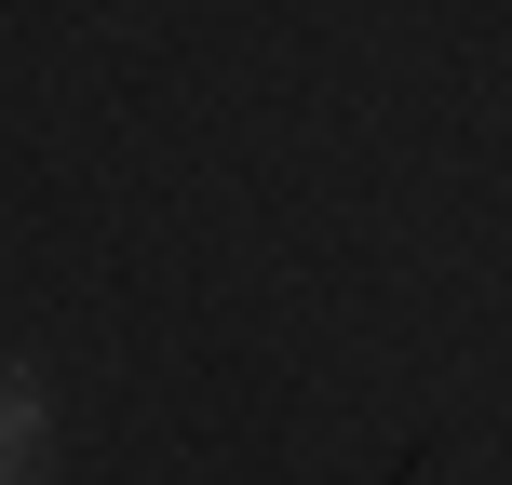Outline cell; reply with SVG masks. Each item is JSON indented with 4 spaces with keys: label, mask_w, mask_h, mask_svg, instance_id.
<instances>
[{
    "label": "cell",
    "mask_w": 512,
    "mask_h": 485,
    "mask_svg": "<svg viewBox=\"0 0 512 485\" xmlns=\"http://www.w3.org/2000/svg\"><path fill=\"white\" fill-rule=\"evenodd\" d=\"M54 445V391L41 364H0V485H27V459Z\"/></svg>",
    "instance_id": "1"
}]
</instances>
